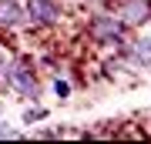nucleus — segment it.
Returning a JSON list of instances; mask_svg holds the SVG:
<instances>
[{
    "mask_svg": "<svg viewBox=\"0 0 151 144\" xmlns=\"http://www.w3.org/2000/svg\"><path fill=\"white\" fill-rule=\"evenodd\" d=\"M77 4H84V0H77Z\"/></svg>",
    "mask_w": 151,
    "mask_h": 144,
    "instance_id": "obj_9",
    "label": "nucleus"
},
{
    "mask_svg": "<svg viewBox=\"0 0 151 144\" xmlns=\"http://www.w3.org/2000/svg\"><path fill=\"white\" fill-rule=\"evenodd\" d=\"M54 94L60 97V101H67V97H70V84H67V80H60V77H57V80H54Z\"/></svg>",
    "mask_w": 151,
    "mask_h": 144,
    "instance_id": "obj_6",
    "label": "nucleus"
},
{
    "mask_svg": "<svg viewBox=\"0 0 151 144\" xmlns=\"http://www.w3.org/2000/svg\"><path fill=\"white\" fill-rule=\"evenodd\" d=\"M24 10H27V24L34 27H54L64 20V10L57 0H24Z\"/></svg>",
    "mask_w": 151,
    "mask_h": 144,
    "instance_id": "obj_3",
    "label": "nucleus"
},
{
    "mask_svg": "<svg viewBox=\"0 0 151 144\" xmlns=\"http://www.w3.org/2000/svg\"><path fill=\"white\" fill-rule=\"evenodd\" d=\"M27 24V10L20 0H0V27L4 30H20Z\"/></svg>",
    "mask_w": 151,
    "mask_h": 144,
    "instance_id": "obj_5",
    "label": "nucleus"
},
{
    "mask_svg": "<svg viewBox=\"0 0 151 144\" xmlns=\"http://www.w3.org/2000/svg\"><path fill=\"white\" fill-rule=\"evenodd\" d=\"M47 117V111H44V107H34V111H27L24 114V124H34V121H44Z\"/></svg>",
    "mask_w": 151,
    "mask_h": 144,
    "instance_id": "obj_7",
    "label": "nucleus"
},
{
    "mask_svg": "<svg viewBox=\"0 0 151 144\" xmlns=\"http://www.w3.org/2000/svg\"><path fill=\"white\" fill-rule=\"evenodd\" d=\"M0 77H4V84L10 87L14 94L27 97V101H37L40 97V84H37V77H34V60L30 57L7 60V64L0 67Z\"/></svg>",
    "mask_w": 151,
    "mask_h": 144,
    "instance_id": "obj_1",
    "label": "nucleus"
},
{
    "mask_svg": "<svg viewBox=\"0 0 151 144\" xmlns=\"http://www.w3.org/2000/svg\"><path fill=\"white\" fill-rule=\"evenodd\" d=\"M128 30H131V27L124 24L118 14H94V17H91V24H87V34H91V40H97V44H114L118 50L131 44Z\"/></svg>",
    "mask_w": 151,
    "mask_h": 144,
    "instance_id": "obj_2",
    "label": "nucleus"
},
{
    "mask_svg": "<svg viewBox=\"0 0 151 144\" xmlns=\"http://www.w3.org/2000/svg\"><path fill=\"white\" fill-rule=\"evenodd\" d=\"M114 4H118V17L128 27H138V24L151 20V0H111V7Z\"/></svg>",
    "mask_w": 151,
    "mask_h": 144,
    "instance_id": "obj_4",
    "label": "nucleus"
},
{
    "mask_svg": "<svg viewBox=\"0 0 151 144\" xmlns=\"http://www.w3.org/2000/svg\"><path fill=\"white\" fill-rule=\"evenodd\" d=\"M0 138H17V131H10V128H0Z\"/></svg>",
    "mask_w": 151,
    "mask_h": 144,
    "instance_id": "obj_8",
    "label": "nucleus"
}]
</instances>
